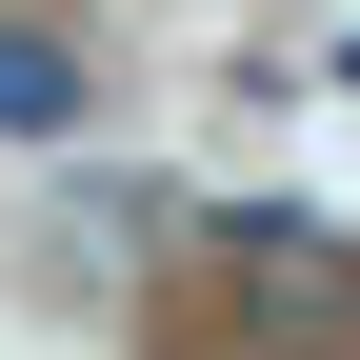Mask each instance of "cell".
Here are the masks:
<instances>
[{
    "label": "cell",
    "instance_id": "7a4b0ae2",
    "mask_svg": "<svg viewBox=\"0 0 360 360\" xmlns=\"http://www.w3.org/2000/svg\"><path fill=\"white\" fill-rule=\"evenodd\" d=\"M0 141H80V40L0 20Z\"/></svg>",
    "mask_w": 360,
    "mask_h": 360
},
{
    "label": "cell",
    "instance_id": "3957f363",
    "mask_svg": "<svg viewBox=\"0 0 360 360\" xmlns=\"http://www.w3.org/2000/svg\"><path fill=\"white\" fill-rule=\"evenodd\" d=\"M340 101H360V40H340Z\"/></svg>",
    "mask_w": 360,
    "mask_h": 360
},
{
    "label": "cell",
    "instance_id": "6da1fadb",
    "mask_svg": "<svg viewBox=\"0 0 360 360\" xmlns=\"http://www.w3.org/2000/svg\"><path fill=\"white\" fill-rule=\"evenodd\" d=\"M220 300H240V340L321 360V340H360V240L300 220V200H260V220H220Z\"/></svg>",
    "mask_w": 360,
    "mask_h": 360
}]
</instances>
